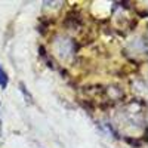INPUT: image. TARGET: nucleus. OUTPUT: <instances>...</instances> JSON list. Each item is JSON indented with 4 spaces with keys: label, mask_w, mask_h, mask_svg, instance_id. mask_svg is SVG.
Here are the masks:
<instances>
[{
    "label": "nucleus",
    "mask_w": 148,
    "mask_h": 148,
    "mask_svg": "<svg viewBox=\"0 0 148 148\" xmlns=\"http://www.w3.org/2000/svg\"><path fill=\"white\" fill-rule=\"evenodd\" d=\"M8 82H9V77H8V74L5 73V70L0 67V88L5 89L6 86H8Z\"/></svg>",
    "instance_id": "f257e3e1"
},
{
    "label": "nucleus",
    "mask_w": 148,
    "mask_h": 148,
    "mask_svg": "<svg viewBox=\"0 0 148 148\" xmlns=\"http://www.w3.org/2000/svg\"><path fill=\"white\" fill-rule=\"evenodd\" d=\"M19 86H21V92H22L24 95H25V96H27V99H28V102H31V101H33V98H31V95H30V93L27 92V88H25V86H24L22 83H21Z\"/></svg>",
    "instance_id": "f03ea898"
}]
</instances>
